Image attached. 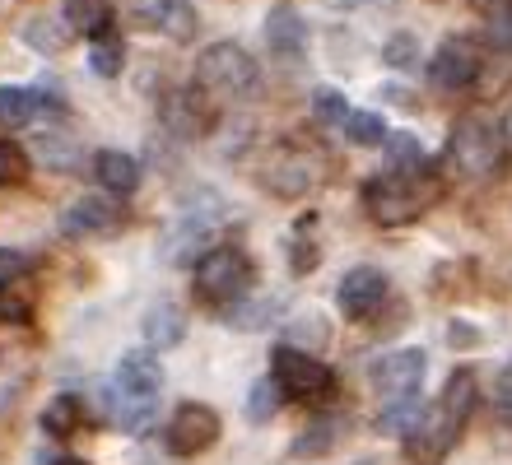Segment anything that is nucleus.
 Instances as JSON below:
<instances>
[{"mask_svg":"<svg viewBox=\"0 0 512 465\" xmlns=\"http://www.w3.org/2000/svg\"><path fill=\"white\" fill-rule=\"evenodd\" d=\"M159 391H163V368L154 359V349H131L117 363V382H112V414L117 428L126 433H145L159 419Z\"/></svg>","mask_w":512,"mask_h":465,"instance_id":"f257e3e1","label":"nucleus"},{"mask_svg":"<svg viewBox=\"0 0 512 465\" xmlns=\"http://www.w3.org/2000/svg\"><path fill=\"white\" fill-rule=\"evenodd\" d=\"M433 200V182L424 173H382L364 186V205L382 228L415 224Z\"/></svg>","mask_w":512,"mask_h":465,"instance_id":"f03ea898","label":"nucleus"},{"mask_svg":"<svg viewBox=\"0 0 512 465\" xmlns=\"http://www.w3.org/2000/svg\"><path fill=\"white\" fill-rule=\"evenodd\" d=\"M196 84L215 98H252L261 84V70L238 42H215L196 61Z\"/></svg>","mask_w":512,"mask_h":465,"instance_id":"7ed1b4c3","label":"nucleus"},{"mask_svg":"<svg viewBox=\"0 0 512 465\" xmlns=\"http://www.w3.org/2000/svg\"><path fill=\"white\" fill-rule=\"evenodd\" d=\"M252 289V261L238 247H210L196 261V298L210 307H233Z\"/></svg>","mask_w":512,"mask_h":465,"instance_id":"20e7f679","label":"nucleus"},{"mask_svg":"<svg viewBox=\"0 0 512 465\" xmlns=\"http://www.w3.org/2000/svg\"><path fill=\"white\" fill-rule=\"evenodd\" d=\"M503 149H508V140H503V131L494 126V121L489 117H466L457 131H452L447 159H452V168H457L461 177H489V173H499Z\"/></svg>","mask_w":512,"mask_h":465,"instance_id":"39448f33","label":"nucleus"},{"mask_svg":"<svg viewBox=\"0 0 512 465\" xmlns=\"http://www.w3.org/2000/svg\"><path fill=\"white\" fill-rule=\"evenodd\" d=\"M261 186H266L270 196H308L317 186L326 182V159L322 154H312V149H298V145H280L261 163Z\"/></svg>","mask_w":512,"mask_h":465,"instance_id":"423d86ee","label":"nucleus"},{"mask_svg":"<svg viewBox=\"0 0 512 465\" xmlns=\"http://www.w3.org/2000/svg\"><path fill=\"white\" fill-rule=\"evenodd\" d=\"M270 377H275V386H280L284 396H294V400H317L336 382L322 359H312V354H303V349H294V345L270 349Z\"/></svg>","mask_w":512,"mask_h":465,"instance_id":"0eeeda50","label":"nucleus"},{"mask_svg":"<svg viewBox=\"0 0 512 465\" xmlns=\"http://www.w3.org/2000/svg\"><path fill=\"white\" fill-rule=\"evenodd\" d=\"M219 442V414L201 400H187V405H177L173 419H168V452L173 456H201L210 452Z\"/></svg>","mask_w":512,"mask_h":465,"instance_id":"6e6552de","label":"nucleus"},{"mask_svg":"<svg viewBox=\"0 0 512 465\" xmlns=\"http://www.w3.org/2000/svg\"><path fill=\"white\" fill-rule=\"evenodd\" d=\"M457 438H461V424L443 410V405H433V410H424L415 433L405 438V456L415 465H443L447 452L457 447Z\"/></svg>","mask_w":512,"mask_h":465,"instance_id":"1a4fd4ad","label":"nucleus"},{"mask_svg":"<svg viewBox=\"0 0 512 465\" xmlns=\"http://www.w3.org/2000/svg\"><path fill=\"white\" fill-rule=\"evenodd\" d=\"M475 75H480V52H475L466 38H447L429 61V84L443 93H457V89H471Z\"/></svg>","mask_w":512,"mask_h":465,"instance_id":"9d476101","label":"nucleus"},{"mask_svg":"<svg viewBox=\"0 0 512 465\" xmlns=\"http://www.w3.org/2000/svg\"><path fill=\"white\" fill-rule=\"evenodd\" d=\"M336 303L345 317H373L382 303H387V275H382L378 266H354L350 275L340 279L336 289Z\"/></svg>","mask_w":512,"mask_h":465,"instance_id":"9b49d317","label":"nucleus"},{"mask_svg":"<svg viewBox=\"0 0 512 465\" xmlns=\"http://www.w3.org/2000/svg\"><path fill=\"white\" fill-rule=\"evenodd\" d=\"M122 214H126L122 196H84L66 210L61 228H66L70 238H103V233H117Z\"/></svg>","mask_w":512,"mask_h":465,"instance_id":"f8f14e48","label":"nucleus"},{"mask_svg":"<svg viewBox=\"0 0 512 465\" xmlns=\"http://www.w3.org/2000/svg\"><path fill=\"white\" fill-rule=\"evenodd\" d=\"M135 14L149 33H159L168 42L196 38V5L191 0H135Z\"/></svg>","mask_w":512,"mask_h":465,"instance_id":"ddd939ff","label":"nucleus"},{"mask_svg":"<svg viewBox=\"0 0 512 465\" xmlns=\"http://www.w3.org/2000/svg\"><path fill=\"white\" fill-rule=\"evenodd\" d=\"M424 368H429V359H424L419 349H396V354L373 363V386H378L387 400L391 396H419Z\"/></svg>","mask_w":512,"mask_h":465,"instance_id":"4468645a","label":"nucleus"},{"mask_svg":"<svg viewBox=\"0 0 512 465\" xmlns=\"http://www.w3.org/2000/svg\"><path fill=\"white\" fill-rule=\"evenodd\" d=\"M163 126L177 135H201L210 126V107H205V89H177L163 98Z\"/></svg>","mask_w":512,"mask_h":465,"instance_id":"2eb2a0df","label":"nucleus"},{"mask_svg":"<svg viewBox=\"0 0 512 465\" xmlns=\"http://www.w3.org/2000/svg\"><path fill=\"white\" fill-rule=\"evenodd\" d=\"M94 173H98V186L108 191V196H135V186H140V159L122 154V149H98L94 154Z\"/></svg>","mask_w":512,"mask_h":465,"instance_id":"dca6fc26","label":"nucleus"},{"mask_svg":"<svg viewBox=\"0 0 512 465\" xmlns=\"http://www.w3.org/2000/svg\"><path fill=\"white\" fill-rule=\"evenodd\" d=\"M187 335V312L177 303H154L145 312V345L149 349H173Z\"/></svg>","mask_w":512,"mask_h":465,"instance_id":"f3484780","label":"nucleus"},{"mask_svg":"<svg viewBox=\"0 0 512 465\" xmlns=\"http://www.w3.org/2000/svg\"><path fill=\"white\" fill-rule=\"evenodd\" d=\"M47 112V93L38 89H0V126L24 131Z\"/></svg>","mask_w":512,"mask_h":465,"instance_id":"a211bd4d","label":"nucleus"},{"mask_svg":"<svg viewBox=\"0 0 512 465\" xmlns=\"http://www.w3.org/2000/svg\"><path fill=\"white\" fill-rule=\"evenodd\" d=\"M210 233V214H187L182 224L168 233V247H163V256L173 261V266H196L201 261V252H196V242Z\"/></svg>","mask_w":512,"mask_h":465,"instance_id":"6ab92c4d","label":"nucleus"},{"mask_svg":"<svg viewBox=\"0 0 512 465\" xmlns=\"http://www.w3.org/2000/svg\"><path fill=\"white\" fill-rule=\"evenodd\" d=\"M266 42H270V52L298 56L303 47H308V24H303V14L275 10V14L266 19Z\"/></svg>","mask_w":512,"mask_h":465,"instance_id":"aec40b11","label":"nucleus"},{"mask_svg":"<svg viewBox=\"0 0 512 465\" xmlns=\"http://www.w3.org/2000/svg\"><path fill=\"white\" fill-rule=\"evenodd\" d=\"M419 419H424L419 396H391V400H382V410H378V433H387V438H410L419 428Z\"/></svg>","mask_w":512,"mask_h":465,"instance_id":"412c9836","label":"nucleus"},{"mask_svg":"<svg viewBox=\"0 0 512 465\" xmlns=\"http://www.w3.org/2000/svg\"><path fill=\"white\" fill-rule=\"evenodd\" d=\"M475 400H480V382H475L471 368H461V372H452V377H447V386H443V396H438V405H443V410L452 414L461 428H466V419L475 414Z\"/></svg>","mask_w":512,"mask_h":465,"instance_id":"4be33fe9","label":"nucleus"},{"mask_svg":"<svg viewBox=\"0 0 512 465\" xmlns=\"http://www.w3.org/2000/svg\"><path fill=\"white\" fill-rule=\"evenodd\" d=\"M66 24L84 38H103L112 24V10L108 0H66Z\"/></svg>","mask_w":512,"mask_h":465,"instance_id":"5701e85b","label":"nucleus"},{"mask_svg":"<svg viewBox=\"0 0 512 465\" xmlns=\"http://www.w3.org/2000/svg\"><path fill=\"white\" fill-rule=\"evenodd\" d=\"M84 424V405L80 396H56L47 410H42V428L52 433V438H75Z\"/></svg>","mask_w":512,"mask_h":465,"instance_id":"b1692460","label":"nucleus"},{"mask_svg":"<svg viewBox=\"0 0 512 465\" xmlns=\"http://www.w3.org/2000/svg\"><path fill=\"white\" fill-rule=\"evenodd\" d=\"M122 61H126V47L117 38H94L89 42V70H94V75L117 80V75H122Z\"/></svg>","mask_w":512,"mask_h":465,"instance_id":"393cba45","label":"nucleus"},{"mask_svg":"<svg viewBox=\"0 0 512 465\" xmlns=\"http://www.w3.org/2000/svg\"><path fill=\"white\" fill-rule=\"evenodd\" d=\"M387 159L391 173H424V149L415 135H387Z\"/></svg>","mask_w":512,"mask_h":465,"instance_id":"a878e982","label":"nucleus"},{"mask_svg":"<svg viewBox=\"0 0 512 465\" xmlns=\"http://www.w3.org/2000/svg\"><path fill=\"white\" fill-rule=\"evenodd\" d=\"M345 135H350V145H387V121L378 112H350L345 121Z\"/></svg>","mask_w":512,"mask_h":465,"instance_id":"bb28decb","label":"nucleus"},{"mask_svg":"<svg viewBox=\"0 0 512 465\" xmlns=\"http://www.w3.org/2000/svg\"><path fill=\"white\" fill-rule=\"evenodd\" d=\"M331 442H336V424H331V419H317L303 438H294V456L298 461H317V456L331 452Z\"/></svg>","mask_w":512,"mask_h":465,"instance_id":"cd10ccee","label":"nucleus"},{"mask_svg":"<svg viewBox=\"0 0 512 465\" xmlns=\"http://www.w3.org/2000/svg\"><path fill=\"white\" fill-rule=\"evenodd\" d=\"M317 228V214H303L294 228V238H289V261H294L298 275H308L312 261H317V247H308V233Z\"/></svg>","mask_w":512,"mask_h":465,"instance_id":"c85d7f7f","label":"nucleus"},{"mask_svg":"<svg viewBox=\"0 0 512 465\" xmlns=\"http://www.w3.org/2000/svg\"><path fill=\"white\" fill-rule=\"evenodd\" d=\"M280 386H275V377L270 382H256L252 396H247V414H252V424H266V419H275V405H280Z\"/></svg>","mask_w":512,"mask_h":465,"instance_id":"c756f323","label":"nucleus"},{"mask_svg":"<svg viewBox=\"0 0 512 465\" xmlns=\"http://www.w3.org/2000/svg\"><path fill=\"white\" fill-rule=\"evenodd\" d=\"M415 47H419L415 33H391L387 47H382V61H387V66H396V70H401V66H415V56H419Z\"/></svg>","mask_w":512,"mask_h":465,"instance_id":"7c9ffc66","label":"nucleus"},{"mask_svg":"<svg viewBox=\"0 0 512 465\" xmlns=\"http://www.w3.org/2000/svg\"><path fill=\"white\" fill-rule=\"evenodd\" d=\"M312 107H317V121H326V126H345V121H350V103H345L340 93H331V89L317 93Z\"/></svg>","mask_w":512,"mask_h":465,"instance_id":"2f4dec72","label":"nucleus"},{"mask_svg":"<svg viewBox=\"0 0 512 465\" xmlns=\"http://www.w3.org/2000/svg\"><path fill=\"white\" fill-rule=\"evenodd\" d=\"M24 38L33 42L38 52H61V42H66V38H61V28H52L47 19H38V24H28V28H24Z\"/></svg>","mask_w":512,"mask_h":465,"instance_id":"473e14b6","label":"nucleus"},{"mask_svg":"<svg viewBox=\"0 0 512 465\" xmlns=\"http://www.w3.org/2000/svg\"><path fill=\"white\" fill-rule=\"evenodd\" d=\"M247 307H252V312H229L233 326H247V331H252V326H266V321L275 317V303H270V298L266 303H247Z\"/></svg>","mask_w":512,"mask_h":465,"instance_id":"72a5a7b5","label":"nucleus"},{"mask_svg":"<svg viewBox=\"0 0 512 465\" xmlns=\"http://www.w3.org/2000/svg\"><path fill=\"white\" fill-rule=\"evenodd\" d=\"M489 38L499 42V47H512V5H499L494 19H489Z\"/></svg>","mask_w":512,"mask_h":465,"instance_id":"f704fd0d","label":"nucleus"},{"mask_svg":"<svg viewBox=\"0 0 512 465\" xmlns=\"http://www.w3.org/2000/svg\"><path fill=\"white\" fill-rule=\"evenodd\" d=\"M19 275H24V256L10 252V247H0V289H5V284H14Z\"/></svg>","mask_w":512,"mask_h":465,"instance_id":"c9c22d12","label":"nucleus"},{"mask_svg":"<svg viewBox=\"0 0 512 465\" xmlns=\"http://www.w3.org/2000/svg\"><path fill=\"white\" fill-rule=\"evenodd\" d=\"M19 168H24V159H19V149L0 140V186L14 182V177H19Z\"/></svg>","mask_w":512,"mask_h":465,"instance_id":"e433bc0d","label":"nucleus"},{"mask_svg":"<svg viewBox=\"0 0 512 465\" xmlns=\"http://www.w3.org/2000/svg\"><path fill=\"white\" fill-rule=\"evenodd\" d=\"M494 405H499L503 424H512V363L503 368V377H499V396H494Z\"/></svg>","mask_w":512,"mask_h":465,"instance_id":"4c0bfd02","label":"nucleus"},{"mask_svg":"<svg viewBox=\"0 0 512 465\" xmlns=\"http://www.w3.org/2000/svg\"><path fill=\"white\" fill-rule=\"evenodd\" d=\"M24 317V307L14 303V298H5V293H0V321H19Z\"/></svg>","mask_w":512,"mask_h":465,"instance_id":"58836bf2","label":"nucleus"},{"mask_svg":"<svg viewBox=\"0 0 512 465\" xmlns=\"http://www.w3.org/2000/svg\"><path fill=\"white\" fill-rule=\"evenodd\" d=\"M331 5H340V10H354V5H368V0H331Z\"/></svg>","mask_w":512,"mask_h":465,"instance_id":"ea45409f","label":"nucleus"},{"mask_svg":"<svg viewBox=\"0 0 512 465\" xmlns=\"http://www.w3.org/2000/svg\"><path fill=\"white\" fill-rule=\"evenodd\" d=\"M61 465H84V461H61Z\"/></svg>","mask_w":512,"mask_h":465,"instance_id":"a19ab883","label":"nucleus"},{"mask_svg":"<svg viewBox=\"0 0 512 465\" xmlns=\"http://www.w3.org/2000/svg\"><path fill=\"white\" fill-rule=\"evenodd\" d=\"M359 465H368V461H359Z\"/></svg>","mask_w":512,"mask_h":465,"instance_id":"79ce46f5","label":"nucleus"}]
</instances>
